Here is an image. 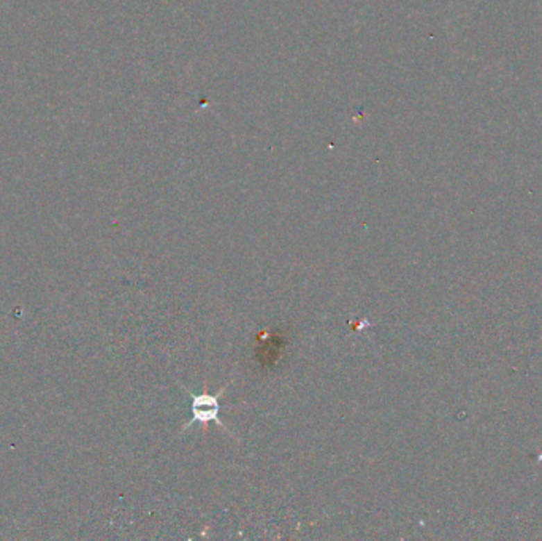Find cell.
<instances>
[{"mask_svg":"<svg viewBox=\"0 0 542 541\" xmlns=\"http://www.w3.org/2000/svg\"><path fill=\"white\" fill-rule=\"evenodd\" d=\"M226 392V389H222L221 392H217L216 395H210V394H194L192 390L187 389V394L191 395L192 399V419L186 424L184 431L189 428L195 422L205 424V422H211L214 421L217 426H221L222 428H226L223 422L221 421L219 413H221V395Z\"/></svg>","mask_w":542,"mask_h":541,"instance_id":"obj_1","label":"cell"}]
</instances>
